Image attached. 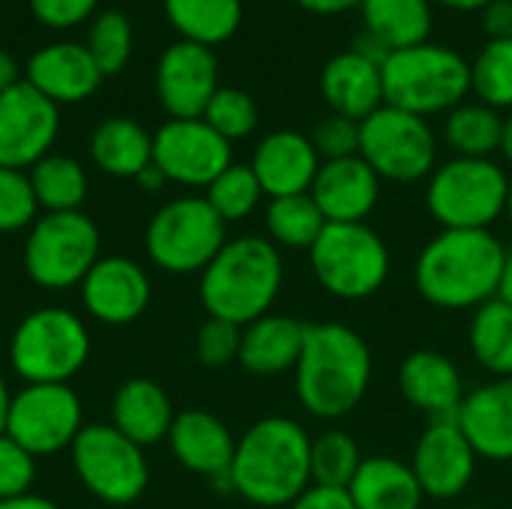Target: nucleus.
<instances>
[{"label":"nucleus","instance_id":"obj_1","mask_svg":"<svg viewBox=\"0 0 512 509\" xmlns=\"http://www.w3.org/2000/svg\"><path fill=\"white\" fill-rule=\"evenodd\" d=\"M507 258V246L492 231L441 228L417 255L414 282L435 309L474 312L501 294Z\"/></svg>","mask_w":512,"mask_h":509},{"label":"nucleus","instance_id":"obj_2","mask_svg":"<svg viewBox=\"0 0 512 509\" xmlns=\"http://www.w3.org/2000/svg\"><path fill=\"white\" fill-rule=\"evenodd\" d=\"M312 438L291 417L258 420L234 450L231 489L255 507H291L312 486Z\"/></svg>","mask_w":512,"mask_h":509},{"label":"nucleus","instance_id":"obj_3","mask_svg":"<svg viewBox=\"0 0 512 509\" xmlns=\"http://www.w3.org/2000/svg\"><path fill=\"white\" fill-rule=\"evenodd\" d=\"M372 381V351L345 324H309L303 354L294 366L300 405L318 420L348 417Z\"/></svg>","mask_w":512,"mask_h":509},{"label":"nucleus","instance_id":"obj_4","mask_svg":"<svg viewBox=\"0 0 512 509\" xmlns=\"http://www.w3.org/2000/svg\"><path fill=\"white\" fill-rule=\"evenodd\" d=\"M282 279V255L267 237H237L201 273V303L210 318L246 327L270 315Z\"/></svg>","mask_w":512,"mask_h":509},{"label":"nucleus","instance_id":"obj_5","mask_svg":"<svg viewBox=\"0 0 512 509\" xmlns=\"http://www.w3.org/2000/svg\"><path fill=\"white\" fill-rule=\"evenodd\" d=\"M381 75L384 105L426 120L441 111L450 114L471 93V60L438 42L390 51Z\"/></svg>","mask_w":512,"mask_h":509},{"label":"nucleus","instance_id":"obj_6","mask_svg":"<svg viewBox=\"0 0 512 509\" xmlns=\"http://www.w3.org/2000/svg\"><path fill=\"white\" fill-rule=\"evenodd\" d=\"M510 174L495 159L456 156L438 165L426 183V210L441 228L489 231L507 216Z\"/></svg>","mask_w":512,"mask_h":509},{"label":"nucleus","instance_id":"obj_7","mask_svg":"<svg viewBox=\"0 0 512 509\" xmlns=\"http://www.w3.org/2000/svg\"><path fill=\"white\" fill-rule=\"evenodd\" d=\"M309 267L318 285L336 300H366L390 276V249L366 222H327L309 249Z\"/></svg>","mask_w":512,"mask_h":509},{"label":"nucleus","instance_id":"obj_8","mask_svg":"<svg viewBox=\"0 0 512 509\" xmlns=\"http://www.w3.org/2000/svg\"><path fill=\"white\" fill-rule=\"evenodd\" d=\"M90 357V333L84 321L60 306L27 315L9 342V363L27 384H66Z\"/></svg>","mask_w":512,"mask_h":509},{"label":"nucleus","instance_id":"obj_9","mask_svg":"<svg viewBox=\"0 0 512 509\" xmlns=\"http://www.w3.org/2000/svg\"><path fill=\"white\" fill-rule=\"evenodd\" d=\"M360 156L381 180H429L438 168V135L426 117L381 105L360 123Z\"/></svg>","mask_w":512,"mask_h":509},{"label":"nucleus","instance_id":"obj_10","mask_svg":"<svg viewBox=\"0 0 512 509\" xmlns=\"http://www.w3.org/2000/svg\"><path fill=\"white\" fill-rule=\"evenodd\" d=\"M225 222L207 198L168 201L147 225V255L168 273H204L225 246Z\"/></svg>","mask_w":512,"mask_h":509},{"label":"nucleus","instance_id":"obj_11","mask_svg":"<svg viewBox=\"0 0 512 509\" xmlns=\"http://www.w3.org/2000/svg\"><path fill=\"white\" fill-rule=\"evenodd\" d=\"M96 261L99 231L81 210L45 213L30 225L24 243V267L39 288L63 291L69 285H81Z\"/></svg>","mask_w":512,"mask_h":509},{"label":"nucleus","instance_id":"obj_12","mask_svg":"<svg viewBox=\"0 0 512 509\" xmlns=\"http://www.w3.org/2000/svg\"><path fill=\"white\" fill-rule=\"evenodd\" d=\"M69 450L78 480L99 501L123 507L147 489L144 447L120 435L114 426H84Z\"/></svg>","mask_w":512,"mask_h":509},{"label":"nucleus","instance_id":"obj_13","mask_svg":"<svg viewBox=\"0 0 512 509\" xmlns=\"http://www.w3.org/2000/svg\"><path fill=\"white\" fill-rule=\"evenodd\" d=\"M81 429V399L69 384H27L12 396L3 432L30 456H51L72 447Z\"/></svg>","mask_w":512,"mask_h":509},{"label":"nucleus","instance_id":"obj_14","mask_svg":"<svg viewBox=\"0 0 512 509\" xmlns=\"http://www.w3.org/2000/svg\"><path fill=\"white\" fill-rule=\"evenodd\" d=\"M231 162V141L204 117H171L153 132V165L171 183L207 189Z\"/></svg>","mask_w":512,"mask_h":509},{"label":"nucleus","instance_id":"obj_15","mask_svg":"<svg viewBox=\"0 0 512 509\" xmlns=\"http://www.w3.org/2000/svg\"><path fill=\"white\" fill-rule=\"evenodd\" d=\"M57 129V105L27 81L0 93V168H33L48 156Z\"/></svg>","mask_w":512,"mask_h":509},{"label":"nucleus","instance_id":"obj_16","mask_svg":"<svg viewBox=\"0 0 512 509\" xmlns=\"http://www.w3.org/2000/svg\"><path fill=\"white\" fill-rule=\"evenodd\" d=\"M477 453L456 417L432 420L414 444L411 471L426 498L453 501L468 492L477 474Z\"/></svg>","mask_w":512,"mask_h":509},{"label":"nucleus","instance_id":"obj_17","mask_svg":"<svg viewBox=\"0 0 512 509\" xmlns=\"http://www.w3.org/2000/svg\"><path fill=\"white\" fill-rule=\"evenodd\" d=\"M219 90V60L213 48L177 39L156 63V93L171 117H204Z\"/></svg>","mask_w":512,"mask_h":509},{"label":"nucleus","instance_id":"obj_18","mask_svg":"<svg viewBox=\"0 0 512 509\" xmlns=\"http://www.w3.org/2000/svg\"><path fill=\"white\" fill-rule=\"evenodd\" d=\"M168 444H171L174 459L186 471L210 477L216 489L234 492L231 462H234L237 441L219 417H213L210 411H198V408L180 411L168 432Z\"/></svg>","mask_w":512,"mask_h":509},{"label":"nucleus","instance_id":"obj_19","mask_svg":"<svg viewBox=\"0 0 512 509\" xmlns=\"http://www.w3.org/2000/svg\"><path fill=\"white\" fill-rule=\"evenodd\" d=\"M81 300L102 324H132L150 303V279L129 258H99L81 282Z\"/></svg>","mask_w":512,"mask_h":509},{"label":"nucleus","instance_id":"obj_20","mask_svg":"<svg viewBox=\"0 0 512 509\" xmlns=\"http://www.w3.org/2000/svg\"><path fill=\"white\" fill-rule=\"evenodd\" d=\"M327 222H366L381 201V177L363 156L321 162L309 189Z\"/></svg>","mask_w":512,"mask_h":509},{"label":"nucleus","instance_id":"obj_21","mask_svg":"<svg viewBox=\"0 0 512 509\" xmlns=\"http://www.w3.org/2000/svg\"><path fill=\"white\" fill-rule=\"evenodd\" d=\"M102 72L87 51L84 42H51L30 54L24 66V81L48 96L54 105L60 102H84L102 84Z\"/></svg>","mask_w":512,"mask_h":509},{"label":"nucleus","instance_id":"obj_22","mask_svg":"<svg viewBox=\"0 0 512 509\" xmlns=\"http://www.w3.org/2000/svg\"><path fill=\"white\" fill-rule=\"evenodd\" d=\"M249 168L255 171L264 195L285 198V195H303L312 189L321 156L309 135L294 129H279L261 138V144L252 153Z\"/></svg>","mask_w":512,"mask_h":509},{"label":"nucleus","instance_id":"obj_23","mask_svg":"<svg viewBox=\"0 0 512 509\" xmlns=\"http://www.w3.org/2000/svg\"><path fill=\"white\" fill-rule=\"evenodd\" d=\"M456 423L480 459L512 462V378H495L465 393Z\"/></svg>","mask_w":512,"mask_h":509},{"label":"nucleus","instance_id":"obj_24","mask_svg":"<svg viewBox=\"0 0 512 509\" xmlns=\"http://www.w3.org/2000/svg\"><path fill=\"white\" fill-rule=\"evenodd\" d=\"M321 96L333 114L363 123L384 105V75L381 63L348 48L333 54L321 69Z\"/></svg>","mask_w":512,"mask_h":509},{"label":"nucleus","instance_id":"obj_25","mask_svg":"<svg viewBox=\"0 0 512 509\" xmlns=\"http://www.w3.org/2000/svg\"><path fill=\"white\" fill-rule=\"evenodd\" d=\"M399 390L405 402L432 420L456 417L465 399V381L459 366L441 351H414L399 366Z\"/></svg>","mask_w":512,"mask_h":509},{"label":"nucleus","instance_id":"obj_26","mask_svg":"<svg viewBox=\"0 0 512 509\" xmlns=\"http://www.w3.org/2000/svg\"><path fill=\"white\" fill-rule=\"evenodd\" d=\"M306 327L288 315H264L243 327L240 366L252 375H282L297 366L306 342Z\"/></svg>","mask_w":512,"mask_h":509},{"label":"nucleus","instance_id":"obj_27","mask_svg":"<svg viewBox=\"0 0 512 509\" xmlns=\"http://www.w3.org/2000/svg\"><path fill=\"white\" fill-rule=\"evenodd\" d=\"M174 408L165 390L150 378L126 381L111 402V426L138 447L159 444L174 426Z\"/></svg>","mask_w":512,"mask_h":509},{"label":"nucleus","instance_id":"obj_28","mask_svg":"<svg viewBox=\"0 0 512 509\" xmlns=\"http://www.w3.org/2000/svg\"><path fill=\"white\" fill-rule=\"evenodd\" d=\"M348 495L357 509H420L426 498L411 462H399L393 456L363 459Z\"/></svg>","mask_w":512,"mask_h":509},{"label":"nucleus","instance_id":"obj_29","mask_svg":"<svg viewBox=\"0 0 512 509\" xmlns=\"http://www.w3.org/2000/svg\"><path fill=\"white\" fill-rule=\"evenodd\" d=\"M90 156L111 177H138L153 162V135L132 117H108L90 135Z\"/></svg>","mask_w":512,"mask_h":509},{"label":"nucleus","instance_id":"obj_30","mask_svg":"<svg viewBox=\"0 0 512 509\" xmlns=\"http://www.w3.org/2000/svg\"><path fill=\"white\" fill-rule=\"evenodd\" d=\"M363 30L372 33L387 51H402L429 42L432 0H366L360 6Z\"/></svg>","mask_w":512,"mask_h":509},{"label":"nucleus","instance_id":"obj_31","mask_svg":"<svg viewBox=\"0 0 512 509\" xmlns=\"http://www.w3.org/2000/svg\"><path fill=\"white\" fill-rule=\"evenodd\" d=\"M162 6L180 39L207 48L228 42L243 21V0H162Z\"/></svg>","mask_w":512,"mask_h":509},{"label":"nucleus","instance_id":"obj_32","mask_svg":"<svg viewBox=\"0 0 512 509\" xmlns=\"http://www.w3.org/2000/svg\"><path fill=\"white\" fill-rule=\"evenodd\" d=\"M471 357L495 378H512V306L495 297L474 309L468 324Z\"/></svg>","mask_w":512,"mask_h":509},{"label":"nucleus","instance_id":"obj_33","mask_svg":"<svg viewBox=\"0 0 512 509\" xmlns=\"http://www.w3.org/2000/svg\"><path fill=\"white\" fill-rule=\"evenodd\" d=\"M444 141L456 156L492 159V153H501L504 117L483 102H462L444 120Z\"/></svg>","mask_w":512,"mask_h":509},{"label":"nucleus","instance_id":"obj_34","mask_svg":"<svg viewBox=\"0 0 512 509\" xmlns=\"http://www.w3.org/2000/svg\"><path fill=\"white\" fill-rule=\"evenodd\" d=\"M264 225H267V240L279 249H312V243L321 237L327 219L318 210L315 198L309 192L303 195H285V198H270L267 213H264Z\"/></svg>","mask_w":512,"mask_h":509},{"label":"nucleus","instance_id":"obj_35","mask_svg":"<svg viewBox=\"0 0 512 509\" xmlns=\"http://www.w3.org/2000/svg\"><path fill=\"white\" fill-rule=\"evenodd\" d=\"M27 177L36 195V204L45 213H72L87 198V174L69 156L48 153L30 168Z\"/></svg>","mask_w":512,"mask_h":509},{"label":"nucleus","instance_id":"obj_36","mask_svg":"<svg viewBox=\"0 0 512 509\" xmlns=\"http://www.w3.org/2000/svg\"><path fill=\"white\" fill-rule=\"evenodd\" d=\"M471 93L477 102L512 111V39H489L471 60Z\"/></svg>","mask_w":512,"mask_h":509},{"label":"nucleus","instance_id":"obj_37","mask_svg":"<svg viewBox=\"0 0 512 509\" xmlns=\"http://www.w3.org/2000/svg\"><path fill=\"white\" fill-rule=\"evenodd\" d=\"M309 465H312V486L348 489L363 465V453L348 432L330 429L321 438H312Z\"/></svg>","mask_w":512,"mask_h":509},{"label":"nucleus","instance_id":"obj_38","mask_svg":"<svg viewBox=\"0 0 512 509\" xmlns=\"http://www.w3.org/2000/svg\"><path fill=\"white\" fill-rule=\"evenodd\" d=\"M207 204L219 213V219L228 222H240L246 216H252L264 198V189L255 177V171L249 165H237L231 162L210 186H207Z\"/></svg>","mask_w":512,"mask_h":509},{"label":"nucleus","instance_id":"obj_39","mask_svg":"<svg viewBox=\"0 0 512 509\" xmlns=\"http://www.w3.org/2000/svg\"><path fill=\"white\" fill-rule=\"evenodd\" d=\"M87 51L93 54L99 72L117 75L132 57V24L120 9H105L93 18L87 30Z\"/></svg>","mask_w":512,"mask_h":509},{"label":"nucleus","instance_id":"obj_40","mask_svg":"<svg viewBox=\"0 0 512 509\" xmlns=\"http://www.w3.org/2000/svg\"><path fill=\"white\" fill-rule=\"evenodd\" d=\"M204 120L225 138V141H240L249 138L258 126V105L255 99L240 90V87H219L216 96L210 99Z\"/></svg>","mask_w":512,"mask_h":509},{"label":"nucleus","instance_id":"obj_41","mask_svg":"<svg viewBox=\"0 0 512 509\" xmlns=\"http://www.w3.org/2000/svg\"><path fill=\"white\" fill-rule=\"evenodd\" d=\"M36 195L30 177L15 168H0V234L21 231L36 222Z\"/></svg>","mask_w":512,"mask_h":509},{"label":"nucleus","instance_id":"obj_42","mask_svg":"<svg viewBox=\"0 0 512 509\" xmlns=\"http://www.w3.org/2000/svg\"><path fill=\"white\" fill-rule=\"evenodd\" d=\"M240 342H243V327L219 318H207L198 330L195 351L201 366L207 369H225L234 360H240Z\"/></svg>","mask_w":512,"mask_h":509},{"label":"nucleus","instance_id":"obj_43","mask_svg":"<svg viewBox=\"0 0 512 509\" xmlns=\"http://www.w3.org/2000/svg\"><path fill=\"white\" fill-rule=\"evenodd\" d=\"M36 480V456H30L6 432L0 435V501L30 495Z\"/></svg>","mask_w":512,"mask_h":509},{"label":"nucleus","instance_id":"obj_44","mask_svg":"<svg viewBox=\"0 0 512 509\" xmlns=\"http://www.w3.org/2000/svg\"><path fill=\"white\" fill-rule=\"evenodd\" d=\"M312 144L321 156V162H333V159H348V156H360V123L330 114L324 117L315 129H312Z\"/></svg>","mask_w":512,"mask_h":509},{"label":"nucleus","instance_id":"obj_45","mask_svg":"<svg viewBox=\"0 0 512 509\" xmlns=\"http://www.w3.org/2000/svg\"><path fill=\"white\" fill-rule=\"evenodd\" d=\"M27 6L39 24L66 30V27L87 21L96 12L99 0H27Z\"/></svg>","mask_w":512,"mask_h":509},{"label":"nucleus","instance_id":"obj_46","mask_svg":"<svg viewBox=\"0 0 512 509\" xmlns=\"http://www.w3.org/2000/svg\"><path fill=\"white\" fill-rule=\"evenodd\" d=\"M288 509H357L348 489H327V486H309Z\"/></svg>","mask_w":512,"mask_h":509},{"label":"nucleus","instance_id":"obj_47","mask_svg":"<svg viewBox=\"0 0 512 509\" xmlns=\"http://www.w3.org/2000/svg\"><path fill=\"white\" fill-rule=\"evenodd\" d=\"M480 27L489 39H512V0H492L480 12Z\"/></svg>","mask_w":512,"mask_h":509},{"label":"nucleus","instance_id":"obj_48","mask_svg":"<svg viewBox=\"0 0 512 509\" xmlns=\"http://www.w3.org/2000/svg\"><path fill=\"white\" fill-rule=\"evenodd\" d=\"M366 0H297V6H303L306 12H312V15H327V18H333V15H345V12H351V9H360Z\"/></svg>","mask_w":512,"mask_h":509},{"label":"nucleus","instance_id":"obj_49","mask_svg":"<svg viewBox=\"0 0 512 509\" xmlns=\"http://www.w3.org/2000/svg\"><path fill=\"white\" fill-rule=\"evenodd\" d=\"M18 81H24L21 78V69H18V60L6 48H0V93H6L9 87H15Z\"/></svg>","mask_w":512,"mask_h":509},{"label":"nucleus","instance_id":"obj_50","mask_svg":"<svg viewBox=\"0 0 512 509\" xmlns=\"http://www.w3.org/2000/svg\"><path fill=\"white\" fill-rule=\"evenodd\" d=\"M0 509H57L48 498H39V495H21V498H9V501H0Z\"/></svg>","mask_w":512,"mask_h":509},{"label":"nucleus","instance_id":"obj_51","mask_svg":"<svg viewBox=\"0 0 512 509\" xmlns=\"http://www.w3.org/2000/svg\"><path fill=\"white\" fill-rule=\"evenodd\" d=\"M135 183H138L141 189H147V192H159V189H162L168 180H165V174H162V171H159V168L150 162V165H147V168H144V171L135 177Z\"/></svg>","mask_w":512,"mask_h":509},{"label":"nucleus","instance_id":"obj_52","mask_svg":"<svg viewBox=\"0 0 512 509\" xmlns=\"http://www.w3.org/2000/svg\"><path fill=\"white\" fill-rule=\"evenodd\" d=\"M432 3H441L453 12H483L492 0H432Z\"/></svg>","mask_w":512,"mask_h":509},{"label":"nucleus","instance_id":"obj_53","mask_svg":"<svg viewBox=\"0 0 512 509\" xmlns=\"http://www.w3.org/2000/svg\"><path fill=\"white\" fill-rule=\"evenodd\" d=\"M9 402H12V396H9V390H6V381H3V375H0V435H3V429H6Z\"/></svg>","mask_w":512,"mask_h":509},{"label":"nucleus","instance_id":"obj_54","mask_svg":"<svg viewBox=\"0 0 512 509\" xmlns=\"http://www.w3.org/2000/svg\"><path fill=\"white\" fill-rule=\"evenodd\" d=\"M501 300H507L512 306V252L510 258H507V270H504V282H501V294H498Z\"/></svg>","mask_w":512,"mask_h":509},{"label":"nucleus","instance_id":"obj_55","mask_svg":"<svg viewBox=\"0 0 512 509\" xmlns=\"http://www.w3.org/2000/svg\"><path fill=\"white\" fill-rule=\"evenodd\" d=\"M501 153L512 162V111L504 117V141H501Z\"/></svg>","mask_w":512,"mask_h":509},{"label":"nucleus","instance_id":"obj_56","mask_svg":"<svg viewBox=\"0 0 512 509\" xmlns=\"http://www.w3.org/2000/svg\"><path fill=\"white\" fill-rule=\"evenodd\" d=\"M507 216L512 219V177H510V189H507Z\"/></svg>","mask_w":512,"mask_h":509},{"label":"nucleus","instance_id":"obj_57","mask_svg":"<svg viewBox=\"0 0 512 509\" xmlns=\"http://www.w3.org/2000/svg\"><path fill=\"white\" fill-rule=\"evenodd\" d=\"M453 509H483V507H453Z\"/></svg>","mask_w":512,"mask_h":509}]
</instances>
